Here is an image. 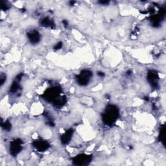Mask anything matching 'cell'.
I'll use <instances>...</instances> for the list:
<instances>
[{
	"mask_svg": "<svg viewBox=\"0 0 166 166\" xmlns=\"http://www.w3.org/2000/svg\"><path fill=\"white\" fill-rule=\"evenodd\" d=\"M62 90L59 87H53L46 90L42 94L43 99L48 103H52L57 107H60L66 104V97L65 96H62Z\"/></svg>",
	"mask_w": 166,
	"mask_h": 166,
	"instance_id": "1",
	"label": "cell"
},
{
	"mask_svg": "<svg viewBox=\"0 0 166 166\" xmlns=\"http://www.w3.org/2000/svg\"><path fill=\"white\" fill-rule=\"evenodd\" d=\"M119 116V109L114 104H109L102 114V119L104 124L108 126L114 125Z\"/></svg>",
	"mask_w": 166,
	"mask_h": 166,
	"instance_id": "2",
	"label": "cell"
},
{
	"mask_svg": "<svg viewBox=\"0 0 166 166\" xmlns=\"http://www.w3.org/2000/svg\"><path fill=\"white\" fill-rule=\"evenodd\" d=\"M92 76H93V73L91 71L84 70L81 71L79 75H76L75 79L78 84L84 87V86H87L89 84Z\"/></svg>",
	"mask_w": 166,
	"mask_h": 166,
	"instance_id": "3",
	"label": "cell"
},
{
	"mask_svg": "<svg viewBox=\"0 0 166 166\" xmlns=\"http://www.w3.org/2000/svg\"><path fill=\"white\" fill-rule=\"evenodd\" d=\"M92 155H87V154H81V155H77L72 158L73 164L75 165H88L91 163L92 160Z\"/></svg>",
	"mask_w": 166,
	"mask_h": 166,
	"instance_id": "4",
	"label": "cell"
},
{
	"mask_svg": "<svg viewBox=\"0 0 166 166\" xmlns=\"http://www.w3.org/2000/svg\"><path fill=\"white\" fill-rule=\"evenodd\" d=\"M23 149V141L21 139H15L10 143L9 152L13 156H16L19 155Z\"/></svg>",
	"mask_w": 166,
	"mask_h": 166,
	"instance_id": "5",
	"label": "cell"
},
{
	"mask_svg": "<svg viewBox=\"0 0 166 166\" xmlns=\"http://www.w3.org/2000/svg\"><path fill=\"white\" fill-rule=\"evenodd\" d=\"M147 81L149 82L150 85L154 88H156L158 87L159 76L158 73L156 71L150 70L147 73Z\"/></svg>",
	"mask_w": 166,
	"mask_h": 166,
	"instance_id": "6",
	"label": "cell"
},
{
	"mask_svg": "<svg viewBox=\"0 0 166 166\" xmlns=\"http://www.w3.org/2000/svg\"><path fill=\"white\" fill-rule=\"evenodd\" d=\"M27 36L30 43L33 45L38 44L41 40V35L37 30L31 29L27 33Z\"/></svg>",
	"mask_w": 166,
	"mask_h": 166,
	"instance_id": "7",
	"label": "cell"
},
{
	"mask_svg": "<svg viewBox=\"0 0 166 166\" xmlns=\"http://www.w3.org/2000/svg\"><path fill=\"white\" fill-rule=\"evenodd\" d=\"M33 146L39 152H45L50 148V145L48 141L43 140H37L33 142Z\"/></svg>",
	"mask_w": 166,
	"mask_h": 166,
	"instance_id": "8",
	"label": "cell"
},
{
	"mask_svg": "<svg viewBox=\"0 0 166 166\" xmlns=\"http://www.w3.org/2000/svg\"><path fill=\"white\" fill-rule=\"evenodd\" d=\"M73 134V129H68L65 133L61 135L60 140L63 145H67L72 140Z\"/></svg>",
	"mask_w": 166,
	"mask_h": 166,
	"instance_id": "9",
	"label": "cell"
},
{
	"mask_svg": "<svg viewBox=\"0 0 166 166\" xmlns=\"http://www.w3.org/2000/svg\"><path fill=\"white\" fill-rule=\"evenodd\" d=\"M40 23L42 27H51V29L55 28V23L53 20L50 19L49 17H45L40 21Z\"/></svg>",
	"mask_w": 166,
	"mask_h": 166,
	"instance_id": "10",
	"label": "cell"
},
{
	"mask_svg": "<svg viewBox=\"0 0 166 166\" xmlns=\"http://www.w3.org/2000/svg\"><path fill=\"white\" fill-rule=\"evenodd\" d=\"M20 81H18L16 80H14L13 82L12 83L11 86L10 87V92L12 94H15L20 90Z\"/></svg>",
	"mask_w": 166,
	"mask_h": 166,
	"instance_id": "11",
	"label": "cell"
},
{
	"mask_svg": "<svg viewBox=\"0 0 166 166\" xmlns=\"http://www.w3.org/2000/svg\"><path fill=\"white\" fill-rule=\"evenodd\" d=\"M158 140L164 144L165 141V125H163L161 127V129L160 131V134L158 136Z\"/></svg>",
	"mask_w": 166,
	"mask_h": 166,
	"instance_id": "12",
	"label": "cell"
},
{
	"mask_svg": "<svg viewBox=\"0 0 166 166\" xmlns=\"http://www.w3.org/2000/svg\"><path fill=\"white\" fill-rule=\"evenodd\" d=\"M1 127L6 131H10L12 128V125L9 121H6L5 122L1 121Z\"/></svg>",
	"mask_w": 166,
	"mask_h": 166,
	"instance_id": "13",
	"label": "cell"
},
{
	"mask_svg": "<svg viewBox=\"0 0 166 166\" xmlns=\"http://www.w3.org/2000/svg\"><path fill=\"white\" fill-rule=\"evenodd\" d=\"M1 7L2 10H4L5 11L9 10L11 7L10 4H9V2L5 1H1Z\"/></svg>",
	"mask_w": 166,
	"mask_h": 166,
	"instance_id": "14",
	"label": "cell"
},
{
	"mask_svg": "<svg viewBox=\"0 0 166 166\" xmlns=\"http://www.w3.org/2000/svg\"><path fill=\"white\" fill-rule=\"evenodd\" d=\"M6 79H7V76L4 73H1V76H0V84H1V87H2L4 85V83L6 81Z\"/></svg>",
	"mask_w": 166,
	"mask_h": 166,
	"instance_id": "15",
	"label": "cell"
},
{
	"mask_svg": "<svg viewBox=\"0 0 166 166\" xmlns=\"http://www.w3.org/2000/svg\"><path fill=\"white\" fill-rule=\"evenodd\" d=\"M62 45H63V44H62V42H58L57 44L56 45H55L54 46V47H53L54 50H55V51H58V50H60V49L62 48Z\"/></svg>",
	"mask_w": 166,
	"mask_h": 166,
	"instance_id": "16",
	"label": "cell"
},
{
	"mask_svg": "<svg viewBox=\"0 0 166 166\" xmlns=\"http://www.w3.org/2000/svg\"><path fill=\"white\" fill-rule=\"evenodd\" d=\"M98 3L102 5H106L109 4H110V1H98Z\"/></svg>",
	"mask_w": 166,
	"mask_h": 166,
	"instance_id": "17",
	"label": "cell"
},
{
	"mask_svg": "<svg viewBox=\"0 0 166 166\" xmlns=\"http://www.w3.org/2000/svg\"><path fill=\"white\" fill-rule=\"evenodd\" d=\"M97 75L99 76V77H104V75H105V74H104V72H97Z\"/></svg>",
	"mask_w": 166,
	"mask_h": 166,
	"instance_id": "18",
	"label": "cell"
},
{
	"mask_svg": "<svg viewBox=\"0 0 166 166\" xmlns=\"http://www.w3.org/2000/svg\"><path fill=\"white\" fill-rule=\"evenodd\" d=\"M62 22L63 23L64 26L65 27H67V26H68V21H67V20H62Z\"/></svg>",
	"mask_w": 166,
	"mask_h": 166,
	"instance_id": "19",
	"label": "cell"
},
{
	"mask_svg": "<svg viewBox=\"0 0 166 166\" xmlns=\"http://www.w3.org/2000/svg\"><path fill=\"white\" fill-rule=\"evenodd\" d=\"M126 74H127V75H131L132 74V72L131 70H128L127 72V73H126Z\"/></svg>",
	"mask_w": 166,
	"mask_h": 166,
	"instance_id": "20",
	"label": "cell"
},
{
	"mask_svg": "<svg viewBox=\"0 0 166 166\" xmlns=\"http://www.w3.org/2000/svg\"><path fill=\"white\" fill-rule=\"evenodd\" d=\"M70 5H73L75 4V1H72L70 2Z\"/></svg>",
	"mask_w": 166,
	"mask_h": 166,
	"instance_id": "21",
	"label": "cell"
}]
</instances>
